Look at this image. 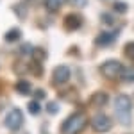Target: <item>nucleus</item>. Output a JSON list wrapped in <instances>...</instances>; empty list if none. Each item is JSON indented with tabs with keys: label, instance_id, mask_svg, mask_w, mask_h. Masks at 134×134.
I'll list each match as a JSON object with an SVG mask.
<instances>
[{
	"label": "nucleus",
	"instance_id": "obj_11",
	"mask_svg": "<svg viewBox=\"0 0 134 134\" xmlns=\"http://www.w3.org/2000/svg\"><path fill=\"white\" fill-rule=\"evenodd\" d=\"M120 79L124 82H132L134 81V68H124V72L120 75Z\"/></svg>",
	"mask_w": 134,
	"mask_h": 134
},
{
	"label": "nucleus",
	"instance_id": "obj_5",
	"mask_svg": "<svg viewBox=\"0 0 134 134\" xmlns=\"http://www.w3.org/2000/svg\"><path fill=\"white\" fill-rule=\"evenodd\" d=\"M111 127H113L111 125V120L105 114H97L93 118V131H97V132H107Z\"/></svg>",
	"mask_w": 134,
	"mask_h": 134
},
{
	"label": "nucleus",
	"instance_id": "obj_18",
	"mask_svg": "<svg viewBox=\"0 0 134 134\" xmlns=\"http://www.w3.org/2000/svg\"><path fill=\"white\" fill-rule=\"evenodd\" d=\"M29 52H32V47H31V45H23V47L20 48V54H21V55H29Z\"/></svg>",
	"mask_w": 134,
	"mask_h": 134
},
{
	"label": "nucleus",
	"instance_id": "obj_2",
	"mask_svg": "<svg viewBox=\"0 0 134 134\" xmlns=\"http://www.w3.org/2000/svg\"><path fill=\"white\" fill-rule=\"evenodd\" d=\"M86 125V116L82 113L72 114L68 120H64L63 124V134H79Z\"/></svg>",
	"mask_w": 134,
	"mask_h": 134
},
{
	"label": "nucleus",
	"instance_id": "obj_20",
	"mask_svg": "<svg viewBox=\"0 0 134 134\" xmlns=\"http://www.w3.org/2000/svg\"><path fill=\"white\" fill-rule=\"evenodd\" d=\"M43 97H45V91H43V90L36 91V100H38V98H43Z\"/></svg>",
	"mask_w": 134,
	"mask_h": 134
},
{
	"label": "nucleus",
	"instance_id": "obj_16",
	"mask_svg": "<svg viewBox=\"0 0 134 134\" xmlns=\"http://www.w3.org/2000/svg\"><path fill=\"white\" fill-rule=\"evenodd\" d=\"M113 9L116 11V13H125V9H127V4H124V2H116L113 5Z\"/></svg>",
	"mask_w": 134,
	"mask_h": 134
},
{
	"label": "nucleus",
	"instance_id": "obj_13",
	"mask_svg": "<svg viewBox=\"0 0 134 134\" xmlns=\"http://www.w3.org/2000/svg\"><path fill=\"white\" fill-rule=\"evenodd\" d=\"M105 102H107V95H105V93H97V95H93V104H95V105H104Z\"/></svg>",
	"mask_w": 134,
	"mask_h": 134
},
{
	"label": "nucleus",
	"instance_id": "obj_14",
	"mask_svg": "<svg viewBox=\"0 0 134 134\" xmlns=\"http://www.w3.org/2000/svg\"><path fill=\"white\" fill-rule=\"evenodd\" d=\"M29 111H31L32 114H38L40 111H41V105H40V102H38V100H32V102L29 104Z\"/></svg>",
	"mask_w": 134,
	"mask_h": 134
},
{
	"label": "nucleus",
	"instance_id": "obj_10",
	"mask_svg": "<svg viewBox=\"0 0 134 134\" xmlns=\"http://www.w3.org/2000/svg\"><path fill=\"white\" fill-rule=\"evenodd\" d=\"M16 91L21 93V95L31 93V82H27V81H18V82H16Z\"/></svg>",
	"mask_w": 134,
	"mask_h": 134
},
{
	"label": "nucleus",
	"instance_id": "obj_4",
	"mask_svg": "<svg viewBox=\"0 0 134 134\" xmlns=\"http://www.w3.org/2000/svg\"><path fill=\"white\" fill-rule=\"evenodd\" d=\"M23 124V114L20 109H11L7 116H5V127L9 131H18Z\"/></svg>",
	"mask_w": 134,
	"mask_h": 134
},
{
	"label": "nucleus",
	"instance_id": "obj_15",
	"mask_svg": "<svg viewBox=\"0 0 134 134\" xmlns=\"http://www.w3.org/2000/svg\"><path fill=\"white\" fill-rule=\"evenodd\" d=\"M124 50H125V54H127V57L134 61V41H132V43H127Z\"/></svg>",
	"mask_w": 134,
	"mask_h": 134
},
{
	"label": "nucleus",
	"instance_id": "obj_21",
	"mask_svg": "<svg viewBox=\"0 0 134 134\" xmlns=\"http://www.w3.org/2000/svg\"><path fill=\"white\" fill-rule=\"evenodd\" d=\"M75 5H86V0H73Z\"/></svg>",
	"mask_w": 134,
	"mask_h": 134
},
{
	"label": "nucleus",
	"instance_id": "obj_6",
	"mask_svg": "<svg viewBox=\"0 0 134 134\" xmlns=\"http://www.w3.org/2000/svg\"><path fill=\"white\" fill-rule=\"evenodd\" d=\"M52 79H54V82L57 84V86L68 82V79H70V68L68 66H57L54 70V73H52Z\"/></svg>",
	"mask_w": 134,
	"mask_h": 134
},
{
	"label": "nucleus",
	"instance_id": "obj_7",
	"mask_svg": "<svg viewBox=\"0 0 134 134\" xmlns=\"http://www.w3.org/2000/svg\"><path fill=\"white\" fill-rule=\"evenodd\" d=\"M118 34H120V29H116V31H113V32H102V34L97 36L95 43H97L98 47H107V45L114 43V40L118 38Z\"/></svg>",
	"mask_w": 134,
	"mask_h": 134
},
{
	"label": "nucleus",
	"instance_id": "obj_1",
	"mask_svg": "<svg viewBox=\"0 0 134 134\" xmlns=\"http://www.w3.org/2000/svg\"><path fill=\"white\" fill-rule=\"evenodd\" d=\"M114 113H116V118L122 125L131 124V98L127 95H120L114 100Z\"/></svg>",
	"mask_w": 134,
	"mask_h": 134
},
{
	"label": "nucleus",
	"instance_id": "obj_19",
	"mask_svg": "<svg viewBox=\"0 0 134 134\" xmlns=\"http://www.w3.org/2000/svg\"><path fill=\"white\" fill-rule=\"evenodd\" d=\"M102 20L105 23H113V16H109V14H102Z\"/></svg>",
	"mask_w": 134,
	"mask_h": 134
},
{
	"label": "nucleus",
	"instance_id": "obj_8",
	"mask_svg": "<svg viewBox=\"0 0 134 134\" xmlns=\"http://www.w3.org/2000/svg\"><path fill=\"white\" fill-rule=\"evenodd\" d=\"M81 23H82V20H81V16H77V14H68V16L64 18V25H66L70 31L79 29V27H81Z\"/></svg>",
	"mask_w": 134,
	"mask_h": 134
},
{
	"label": "nucleus",
	"instance_id": "obj_9",
	"mask_svg": "<svg viewBox=\"0 0 134 134\" xmlns=\"http://www.w3.org/2000/svg\"><path fill=\"white\" fill-rule=\"evenodd\" d=\"M64 2L66 0H45V7L52 13H55V11H59L64 5Z\"/></svg>",
	"mask_w": 134,
	"mask_h": 134
},
{
	"label": "nucleus",
	"instance_id": "obj_17",
	"mask_svg": "<svg viewBox=\"0 0 134 134\" xmlns=\"http://www.w3.org/2000/svg\"><path fill=\"white\" fill-rule=\"evenodd\" d=\"M47 109H48V113H50V114H55V113H57V109H59V105H57V102H50L48 105H47Z\"/></svg>",
	"mask_w": 134,
	"mask_h": 134
},
{
	"label": "nucleus",
	"instance_id": "obj_3",
	"mask_svg": "<svg viewBox=\"0 0 134 134\" xmlns=\"http://www.w3.org/2000/svg\"><path fill=\"white\" fill-rule=\"evenodd\" d=\"M100 72H102L104 77L114 81V79H120V75H122V72H124V66H122L120 61L111 59V61H105L102 66H100Z\"/></svg>",
	"mask_w": 134,
	"mask_h": 134
},
{
	"label": "nucleus",
	"instance_id": "obj_12",
	"mask_svg": "<svg viewBox=\"0 0 134 134\" xmlns=\"http://www.w3.org/2000/svg\"><path fill=\"white\" fill-rule=\"evenodd\" d=\"M21 38V32H20V29H11L7 34H5V41H18Z\"/></svg>",
	"mask_w": 134,
	"mask_h": 134
}]
</instances>
